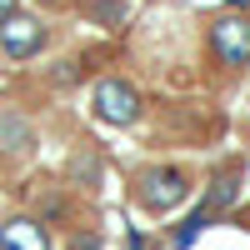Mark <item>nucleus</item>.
Segmentation results:
<instances>
[{
  "label": "nucleus",
  "mask_w": 250,
  "mask_h": 250,
  "mask_svg": "<svg viewBox=\"0 0 250 250\" xmlns=\"http://www.w3.org/2000/svg\"><path fill=\"white\" fill-rule=\"evenodd\" d=\"M15 15V0H0V20H10Z\"/></svg>",
  "instance_id": "obj_9"
},
{
  "label": "nucleus",
  "mask_w": 250,
  "mask_h": 250,
  "mask_svg": "<svg viewBox=\"0 0 250 250\" xmlns=\"http://www.w3.org/2000/svg\"><path fill=\"white\" fill-rule=\"evenodd\" d=\"M0 250H50V240H45V225L40 220H5L0 225Z\"/></svg>",
  "instance_id": "obj_5"
},
{
  "label": "nucleus",
  "mask_w": 250,
  "mask_h": 250,
  "mask_svg": "<svg viewBox=\"0 0 250 250\" xmlns=\"http://www.w3.org/2000/svg\"><path fill=\"white\" fill-rule=\"evenodd\" d=\"M235 190H240V185H235V175H220V180L210 185V190H205V200H200V210H210V215H220L225 205L235 200Z\"/></svg>",
  "instance_id": "obj_7"
},
{
  "label": "nucleus",
  "mask_w": 250,
  "mask_h": 250,
  "mask_svg": "<svg viewBox=\"0 0 250 250\" xmlns=\"http://www.w3.org/2000/svg\"><path fill=\"white\" fill-rule=\"evenodd\" d=\"M185 195H190V180H185L180 170H150L140 180V200H145V210H155V215L175 210Z\"/></svg>",
  "instance_id": "obj_3"
},
{
  "label": "nucleus",
  "mask_w": 250,
  "mask_h": 250,
  "mask_svg": "<svg viewBox=\"0 0 250 250\" xmlns=\"http://www.w3.org/2000/svg\"><path fill=\"white\" fill-rule=\"evenodd\" d=\"M205 225H210V210H195V215L175 230V250H190V245H195V235L205 230Z\"/></svg>",
  "instance_id": "obj_8"
},
{
  "label": "nucleus",
  "mask_w": 250,
  "mask_h": 250,
  "mask_svg": "<svg viewBox=\"0 0 250 250\" xmlns=\"http://www.w3.org/2000/svg\"><path fill=\"white\" fill-rule=\"evenodd\" d=\"M95 115L105 120V125H130L135 115H140V95H135V85H125V80H100L95 85Z\"/></svg>",
  "instance_id": "obj_1"
},
{
  "label": "nucleus",
  "mask_w": 250,
  "mask_h": 250,
  "mask_svg": "<svg viewBox=\"0 0 250 250\" xmlns=\"http://www.w3.org/2000/svg\"><path fill=\"white\" fill-rule=\"evenodd\" d=\"M210 45L220 55V65H250V20L220 15L215 25H210Z\"/></svg>",
  "instance_id": "obj_2"
},
{
  "label": "nucleus",
  "mask_w": 250,
  "mask_h": 250,
  "mask_svg": "<svg viewBox=\"0 0 250 250\" xmlns=\"http://www.w3.org/2000/svg\"><path fill=\"white\" fill-rule=\"evenodd\" d=\"M0 45H5L10 60H25V55H35L45 45V30H40V20H30V15H10V20H0Z\"/></svg>",
  "instance_id": "obj_4"
},
{
  "label": "nucleus",
  "mask_w": 250,
  "mask_h": 250,
  "mask_svg": "<svg viewBox=\"0 0 250 250\" xmlns=\"http://www.w3.org/2000/svg\"><path fill=\"white\" fill-rule=\"evenodd\" d=\"M30 145V120L0 110V150H25Z\"/></svg>",
  "instance_id": "obj_6"
}]
</instances>
